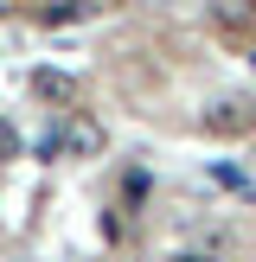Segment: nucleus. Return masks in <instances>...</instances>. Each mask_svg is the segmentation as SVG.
I'll return each instance as SVG.
<instances>
[{
    "mask_svg": "<svg viewBox=\"0 0 256 262\" xmlns=\"http://www.w3.org/2000/svg\"><path fill=\"white\" fill-rule=\"evenodd\" d=\"M199 128H205V135H250V128H256V102H243V96H224V102H211V109H205L199 115Z\"/></svg>",
    "mask_w": 256,
    "mask_h": 262,
    "instance_id": "1",
    "label": "nucleus"
},
{
    "mask_svg": "<svg viewBox=\"0 0 256 262\" xmlns=\"http://www.w3.org/2000/svg\"><path fill=\"white\" fill-rule=\"evenodd\" d=\"M32 90H38V96H58V102H64V96H71V77H58V71H38V77H32Z\"/></svg>",
    "mask_w": 256,
    "mask_h": 262,
    "instance_id": "5",
    "label": "nucleus"
},
{
    "mask_svg": "<svg viewBox=\"0 0 256 262\" xmlns=\"http://www.w3.org/2000/svg\"><path fill=\"white\" fill-rule=\"evenodd\" d=\"M102 141H109V135H102V122H96V115H83V109H77L71 122H64V154H77V160H96V154H102Z\"/></svg>",
    "mask_w": 256,
    "mask_h": 262,
    "instance_id": "2",
    "label": "nucleus"
},
{
    "mask_svg": "<svg viewBox=\"0 0 256 262\" xmlns=\"http://www.w3.org/2000/svg\"><path fill=\"white\" fill-rule=\"evenodd\" d=\"M179 262H218V256H179Z\"/></svg>",
    "mask_w": 256,
    "mask_h": 262,
    "instance_id": "7",
    "label": "nucleus"
},
{
    "mask_svg": "<svg viewBox=\"0 0 256 262\" xmlns=\"http://www.w3.org/2000/svg\"><path fill=\"white\" fill-rule=\"evenodd\" d=\"M211 13H218L224 26H250V19H256V0H211Z\"/></svg>",
    "mask_w": 256,
    "mask_h": 262,
    "instance_id": "4",
    "label": "nucleus"
},
{
    "mask_svg": "<svg viewBox=\"0 0 256 262\" xmlns=\"http://www.w3.org/2000/svg\"><path fill=\"white\" fill-rule=\"evenodd\" d=\"M115 0H51V19H96V13H109Z\"/></svg>",
    "mask_w": 256,
    "mask_h": 262,
    "instance_id": "3",
    "label": "nucleus"
},
{
    "mask_svg": "<svg viewBox=\"0 0 256 262\" xmlns=\"http://www.w3.org/2000/svg\"><path fill=\"white\" fill-rule=\"evenodd\" d=\"M13 147H19V141H13V128L0 122V160H13Z\"/></svg>",
    "mask_w": 256,
    "mask_h": 262,
    "instance_id": "6",
    "label": "nucleus"
},
{
    "mask_svg": "<svg viewBox=\"0 0 256 262\" xmlns=\"http://www.w3.org/2000/svg\"><path fill=\"white\" fill-rule=\"evenodd\" d=\"M0 13H7V0H0Z\"/></svg>",
    "mask_w": 256,
    "mask_h": 262,
    "instance_id": "8",
    "label": "nucleus"
}]
</instances>
